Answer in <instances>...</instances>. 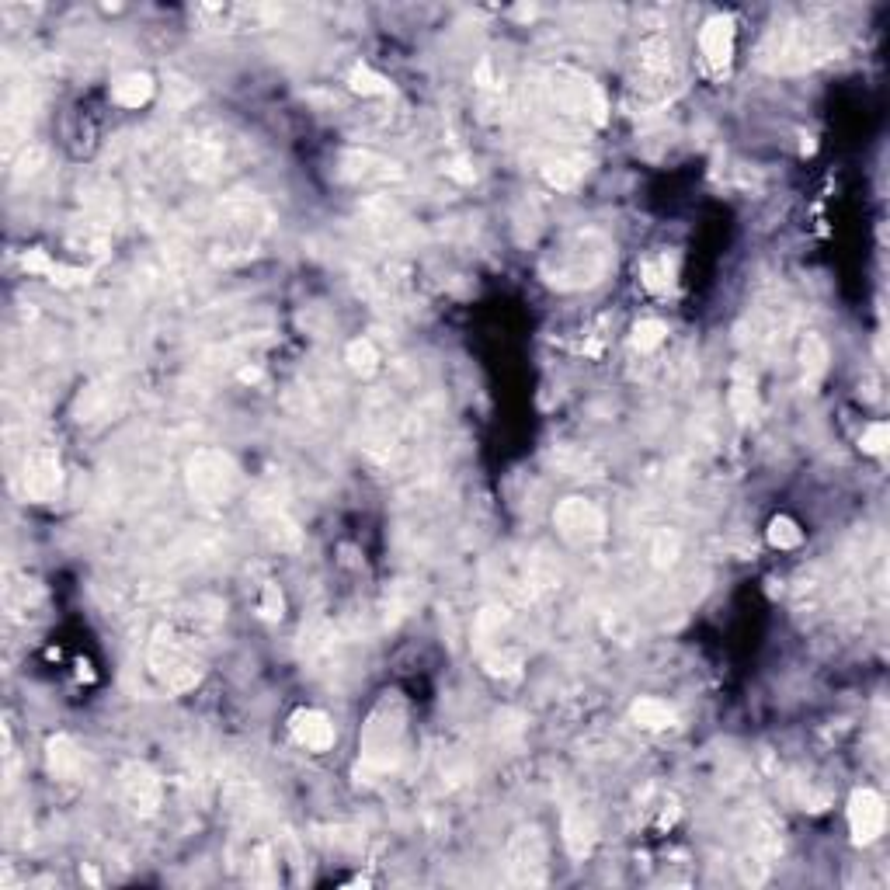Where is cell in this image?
<instances>
[{"mask_svg": "<svg viewBox=\"0 0 890 890\" xmlns=\"http://www.w3.org/2000/svg\"><path fill=\"white\" fill-rule=\"evenodd\" d=\"M407 710L397 699V692H386L379 706L369 713L362 727V769L369 776H386L397 769L404 755V734H407Z\"/></svg>", "mask_w": 890, "mask_h": 890, "instance_id": "6da1fadb", "label": "cell"}, {"mask_svg": "<svg viewBox=\"0 0 890 890\" xmlns=\"http://www.w3.org/2000/svg\"><path fill=\"white\" fill-rule=\"evenodd\" d=\"M828 53H831V42L828 35H824V28L797 21V25L776 28V32L769 35V42L762 46V63L769 70L790 74V70H807L814 67V63L828 60Z\"/></svg>", "mask_w": 890, "mask_h": 890, "instance_id": "7a4b0ae2", "label": "cell"}, {"mask_svg": "<svg viewBox=\"0 0 890 890\" xmlns=\"http://www.w3.org/2000/svg\"><path fill=\"white\" fill-rule=\"evenodd\" d=\"M150 671L157 675V682L171 692H188L199 685L202 678V661L195 654V647L188 644V637H181L171 626H160L150 640Z\"/></svg>", "mask_w": 890, "mask_h": 890, "instance_id": "3957f363", "label": "cell"}, {"mask_svg": "<svg viewBox=\"0 0 890 890\" xmlns=\"http://www.w3.org/2000/svg\"><path fill=\"white\" fill-rule=\"evenodd\" d=\"M185 477H188L192 498L206 508L226 505V501L237 494V484H240L237 463H233V456L223 449H195L185 466Z\"/></svg>", "mask_w": 890, "mask_h": 890, "instance_id": "277c9868", "label": "cell"}, {"mask_svg": "<svg viewBox=\"0 0 890 890\" xmlns=\"http://www.w3.org/2000/svg\"><path fill=\"white\" fill-rule=\"evenodd\" d=\"M508 877L519 887L546 884V842L539 828H519L508 842Z\"/></svg>", "mask_w": 890, "mask_h": 890, "instance_id": "5b68a950", "label": "cell"}, {"mask_svg": "<svg viewBox=\"0 0 890 890\" xmlns=\"http://www.w3.org/2000/svg\"><path fill=\"white\" fill-rule=\"evenodd\" d=\"M119 786H122V800H126V807L140 817H153L160 811V804H164V783H160V776L147 762L122 765Z\"/></svg>", "mask_w": 890, "mask_h": 890, "instance_id": "8992f818", "label": "cell"}, {"mask_svg": "<svg viewBox=\"0 0 890 890\" xmlns=\"http://www.w3.org/2000/svg\"><path fill=\"white\" fill-rule=\"evenodd\" d=\"M637 67H640V80H644V91H658V94H665L668 87L678 80L675 46H671L665 35H651V39L640 42V49H637Z\"/></svg>", "mask_w": 890, "mask_h": 890, "instance_id": "52a82bcc", "label": "cell"}, {"mask_svg": "<svg viewBox=\"0 0 890 890\" xmlns=\"http://www.w3.org/2000/svg\"><path fill=\"white\" fill-rule=\"evenodd\" d=\"M21 487H25L28 501H56L63 487V470H60V456L53 449H32L25 456V473H21Z\"/></svg>", "mask_w": 890, "mask_h": 890, "instance_id": "ba28073f", "label": "cell"}, {"mask_svg": "<svg viewBox=\"0 0 890 890\" xmlns=\"http://www.w3.org/2000/svg\"><path fill=\"white\" fill-rule=\"evenodd\" d=\"M553 525H557L560 536L571 539V543H592V539H598L605 532V515L592 501L567 498L560 501L557 512H553Z\"/></svg>", "mask_w": 890, "mask_h": 890, "instance_id": "9c48e42d", "label": "cell"}, {"mask_svg": "<svg viewBox=\"0 0 890 890\" xmlns=\"http://www.w3.org/2000/svg\"><path fill=\"white\" fill-rule=\"evenodd\" d=\"M849 828H852V842L856 845H870L884 835L887 804L877 790H856L849 797Z\"/></svg>", "mask_w": 890, "mask_h": 890, "instance_id": "30bf717a", "label": "cell"}, {"mask_svg": "<svg viewBox=\"0 0 890 890\" xmlns=\"http://www.w3.org/2000/svg\"><path fill=\"white\" fill-rule=\"evenodd\" d=\"M734 35H738V32H734L731 14H713V18L703 25V32H699V53H703L706 67H710L713 74H720V70L731 67Z\"/></svg>", "mask_w": 890, "mask_h": 890, "instance_id": "8fae6325", "label": "cell"}, {"mask_svg": "<svg viewBox=\"0 0 890 890\" xmlns=\"http://www.w3.org/2000/svg\"><path fill=\"white\" fill-rule=\"evenodd\" d=\"M289 731H293L299 748H306V751H317V755H320V751L334 748L331 717H327V713H320V710H310V706H306V710H296L293 717H289Z\"/></svg>", "mask_w": 890, "mask_h": 890, "instance_id": "7c38bea8", "label": "cell"}, {"mask_svg": "<svg viewBox=\"0 0 890 890\" xmlns=\"http://www.w3.org/2000/svg\"><path fill=\"white\" fill-rule=\"evenodd\" d=\"M46 755H49V772H53L56 779L70 783V779L80 776V748H77L74 738H67V734H56V738L49 741Z\"/></svg>", "mask_w": 890, "mask_h": 890, "instance_id": "4fadbf2b", "label": "cell"}, {"mask_svg": "<svg viewBox=\"0 0 890 890\" xmlns=\"http://www.w3.org/2000/svg\"><path fill=\"white\" fill-rule=\"evenodd\" d=\"M157 84H153L150 74H122L112 84V101L122 108H143L153 98Z\"/></svg>", "mask_w": 890, "mask_h": 890, "instance_id": "5bb4252c", "label": "cell"}, {"mask_svg": "<svg viewBox=\"0 0 890 890\" xmlns=\"http://www.w3.org/2000/svg\"><path fill=\"white\" fill-rule=\"evenodd\" d=\"M630 717L633 724L644 727V731H668V727L675 724V710L658 696H640L637 703L630 706Z\"/></svg>", "mask_w": 890, "mask_h": 890, "instance_id": "9a60e30c", "label": "cell"}, {"mask_svg": "<svg viewBox=\"0 0 890 890\" xmlns=\"http://www.w3.org/2000/svg\"><path fill=\"white\" fill-rule=\"evenodd\" d=\"M564 845L574 859H585L595 845V821L585 811H571L564 817Z\"/></svg>", "mask_w": 890, "mask_h": 890, "instance_id": "2e32d148", "label": "cell"}, {"mask_svg": "<svg viewBox=\"0 0 890 890\" xmlns=\"http://www.w3.org/2000/svg\"><path fill=\"white\" fill-rule=\"evenodd\" d=\"M731 411L738 421H751L758 414V390H755V376L748 369L738 366L734 369V386H731Z\"/></svg>", "mask_w": 890, "mask_h": 890, "instance_id": "e0dca14e", "label": "cell"}, {"mask_svg": "<svg viewBox=\"0 0 890 890\" xmlns=\"http://www.w3.org/2000/svg\"><path fill=\"white\" fill-rule=\"evenodd\" d=\"M261 519H265V532H268V539H272V543L279 546V550H296V546L303 543V536H299L296 522L289 519V515L282 512L279 505H272V508H268V512L261 515Z\"/></svg>", "mask_w": 890, "mask_h": 890, "instance_id": "ac0fdd59", "label": "cell"}, {"mask_svg": "<svg viewBox=\"0 0 890 890\" xmlns=\"http://www.w3.org/2000/svg\"><path fill=\"white\" fill-rule=\"evenodd\" d=\"M800 359H804V386H807V390H814V386L821 383L824 372H828V345H824V338L807 334Z\"/></svg>", "mask_w": 890, "mask_h": 890, "instance_id": "d6986e66", "label": "cell"}, {"mask_svg": "<svg viewBox=\"0 0 890 890\" xmlns=\"http://www.w3.org/2000/svg\"><path fill=\"white\" fill-rule=\"evenodd\" d=\"M345 362H348V369L359 372V376H372L379 366V352L369 338H355V341H348V348H345Z\"/></svg>", "mask_w": 890, "mask_h": 890, "instance_id": "ffe728a7", "label": "cell"}, {"mask_svg": "<svg viewBox=\"0 0 890 890\" xmlns=\"http://www.w3.org/2000/svg\"><path fill=\"white\" fill-rule=\"evenodd\" d=\"M765 536H769V543L776 546V550H797V546L804 543V529H800L790 515H776V519L769 522Z\"/></svg>", "mask_w": 890, "mask_h": 890, "instance_id": "44dd1931", "label": "cell"}, {"mask_svg": "<svg viewBox=\"0 0 890 890\" xmlns=\"http://www.w3.org/2000/svg\"><path fill=\"white\" fill-rule=\"evenodd\" d=\"M668 338V324L665 320H640V324H633V348L637 352H654V348H661Z\"/></svg>", "mask_w": 890, "mask_h": 890, "instance_id": "7402d4cb", "label": "cell"}, {"mask_svg": "<svg viewBox=\"0 0 890 890\" xmlns=\"http://www.w3.org/2000/svg\"><path fill=\"white\" fill-rule=\"evenodd\" d=\"M348 87H352L355 94H362V98H376V94H386V91H390L386 77H379L376 70H369V67H366V63L352 67V74H348Z\"/></svg>", "mask_w": 890, "mask_h": 890, "instance_id": "603a6c76", "label": "cell"}, {"mask_svg": "<svg viewBox=\"0 0 890 890\" xmlns=\"http://www.w3.org/2000/svg\"><path fill=\"white\" fill-rule=\"evenodd\" d=\"M678 553H682V539H678V532H658L654 536V546H651V557L658 567H671L678 560Z\"/></svg>", "mask_w": 890, "mask_h": 890, "instance_id": "cb8c5ba5", "label": "cell"}, {"mask_svg": "<svg viewBox=\"0 0 890 890\" xmlns=\"http://www.w3.org/2000/svg\"><path fill=\"white\" fill-rule=\"evenodd\" d=\"M543 178L550 181L553 188H574L581 181V167H574L571 160H550L543 167Z\"/></svg>", "mask_w": 890, "mask_h": 890, "instance_id": "d4e9b609", "label": "cell"}, {"mask_svg": "<svg viewBox=\"0 0 890 890\" xmlns=\"http://www.w3.org/2000/svg\"><path fill=\"white\" fill-rule=\"evenodd\" d=\"M644 286L651 289V293H665V289L671 286L668 258H661V261H647V265H644Z\"/></svg>", "mask_w": 890, "mask_h": 890, "instance_id": "484cf974", "label": "cell"}, {"mask_svg": "<svg viewBox=\"0 0 890 890\" xmlns=\"http://www.w3.org/2000/svg\"><path fill=\"white\" fill-rule=\"evenodd\" d=\"M890 445V425L887 421H877V425H870L863 432V452H870V456H884Z\"/></svg>", "mask_w": 890, "mask_h": 890, "instance_id": "4316f807", "label": "cell"}, {"mask_svg": "<svg viewBox=\"0 0 890 890\" xmlns=\"http://www.w3.org/2000/svg\"><path fill=\"white\" fill-rule=\"evenodd\" d=\"M258 609H261V616H265V619H282V612H286V598H282L279 585H265V588H261Z\"/></svg>", "mask_w": 890, "mask_h": 890, "instance_id": "83f0119b", "label": "cell"}]
</instances>
